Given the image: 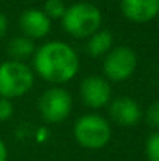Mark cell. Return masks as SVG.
<instances>
[{"instance_id":"obj_1","label":"cell","mask_w":159,"mask_h":161,"mask_svg":"<svg viewBox=\"0 0 159 161\" xmlns=\"http://www.w3.org/2000/svg\"><path fill=\"white\" fill-rule=\"evenodd\" d=\"M36 74L55 85L67 83L80 69V58L72 46L61 41H49L36 49L33 56Z\"/></svg>"},{"instance_id":"obj_2","label":"cell","mask_w":159,"mask_h":161,"mask_svg":"<svg viewBox=\"0 0 159 161\" xmlns=\"http://www.w3.org/2000/svg\"><path fill=\"white\" fill-rule=\"evenodd\" d=\"M61 20L64 30L70 36L77 39H84L91 38L94 33L98 31L103 22V16L98 6H95L94 3L77 2L66 8V13Z\"/></svg>"},{"instance_id":"obj_3","label":"cell","mask_w":159,"mask_h":161,"mask_svg":"<svg viewBox=\"0 0 159 161\" xmlns=\"http://www.w3.org/2000/svg\"><path fill=\"white\" fill-rule=\"evenodd\" d=\"M34 83L33 70L20 61H3L0 64V97L16 99L25 96Z\"/></svg>"},{"instance_id":"obj_4","label":"cell","mask_w":159,"mask_h":161,"mask_svg":"<svg viewBox=\"0 0 159 161\" xmlns=\"http://www.w3.org/2000/svg\"><path fill=\"white\" fill-rule=\"evenodd\" d=\"M111 135L112 131L109 122L98 114H84L73 127V136L77 142L91 150L103 149L111 141Z\"/></svg>"},{"instance_id":"obj_5","label":"cell","mask_w":159,"mask_h":161,"mask_svg":"<svg viewBox=\"0 0 159 161\" xmlns=\"http://www.w3.org/2000/svg\"><path fill=\"white\" fill-rule=\"evenodd\" d=\"M137 67V56L133 49L120 46L111 49L103 63V72L111 81H125L128 80Z\"/></svg>"},{"instance_id":"obj_6","label":"cell","mask_w":159,"mask_h":161,"mask_svg":"<svg viewBox=\"0 0 159 161\" xmlns=\"http://www.w3.org/2000/svg\"><path fill=\"white\" fill-rule=\"evenodd\" d=\"M39 111L44 120L50 124L62 122L72 111V97L62 88H50L39 99Z\"/></svg>"},{"instance_id":"obj_7","label":"cell","mask_w":159,"mask_h":161,"mask_svg":"<svg viewBox=\"0 0 159 161\" xmlns=\"http://www.w3.org/2000/svg\"><path fill=\"white\" fill-rule=\"evenodd\" d=\"M80 94L84 105L91 108H103L111 102V85L100 75H91L80 85Z\"/></svg>"},{"instance_id":"obj_8","label":"cell","mask_w":159,"mask_h":161,"mask_svg":"<svg viewBox=\"0 0 159 161\" xmlns=\"http://www.w3.org/2000/svg\"><path fill=\"white\" fill-rule=\"evenodd\" d=\"M19 27H20L24 36L34 41V39H42L50 33L52 20L47 17V14L42 9L30 8V9H25L20 14Z\"/></svg>"},{"instance_id":"obj_9","label":"cell","mask_w":159,"mask_h":161,"mask_svg":"<svg viewBox=\"0 0 159 161\" xmlns=\"http://www.w3.org/2000/svg\"><path fill=\"white\" fill-rule=\"evenodd\" d=\"M123 16L136 24H145L158 17L159 0H120Z\"/></svg>"},{"instance_id":"obj_10","label":"cell","mask_w":159,"mask_h":161,"mask_svg":"<svg viewBox=\"0 0 159 161\" xmlns=\"http://www.w3.org/2000/svg\"><path fill=\"white\" fill-rule=\"evenodd\" d=\"M109 116L114 122L123 127L136 125L142 117V109L139 103L131 97H119L111 102Z\"/></svg>"},{"instance_id":"obj_11","label":"cell","mask_w":159,"mask_h":161,"mask_svg":"<svg viewBox=\"0 0 159 161\" xmlns=\"http://www.w3.org/2000/svg\"><path fill=\"white\" fill-rule=\"evenodd\" d=\"M6 50H8V55H9V58H11L13 61H20V63H24V59H27V58H30L31 55H34L36 47H34V42H33L30 38H27V36L22 35V36L13 38V39L8 42Z\"/></svg>"},{"instance_id":"obj_12","label":"cell","mask_w":159,"mask_h":161,"mask_svg":"<svg viewBox=\"0 0 159 161\" xmlns=\"http://www.w3.org/2000/svg\"><path fill=\"white\" fill-rule=\"evenodd\" d=\"M112 42H114V38L109 31L106 30H98L97 33H94L89 39H87V44H86V50L87 53L94 58H98L102 55H108L112 49Z\"/></svg>"},{"instance_id":"obj_13","label":"cell","mask_w":159,"mask_h":161,"mask_svg":"<svg viewBox=\"0 0 159 161\" xmlns=\"http://www.w3.org/2000/svg\"><path fill=\"white\" fill-rule=\"evenodd\" d=\"M42 11L47 14V17L52 19H62L66 13V5L62 0H45Z\"/></svg>"},{"instance_id":"obj_14","label":"cell","mask_w":159,"mask_h":161,"mask_svg":"<svg viewBox=\"0 0 159 161\" xmlns=\"http://www.w3.org/2000/svg\"><path fill=\"white\" fill-rule=\"evenodd\" d=\"M145 155L148 161H159V130L151 133L145 142Z\"/></svg>"},{"instance_id":"obj_15","label":"cell","mask_w":159,"mask_h":161,"mask_svg":"<svg viewBox=\"0 0 159 161\" xmlns=\"http://www.w3.org/2000/svg\"><path fill=\"white\" fill-rule=\"evenodd\" d=\"M145 119H147V122H148L150 127L159 128V99L155 100V102L148 107L147 113H145Z\"/></svg>"},{"instance_id":"obj_16","label":"cell","mask_w":159,"mask_h":161,"mask_svg":"<svg viewBox=\"0 0 159 161\" xmlns=\"http://www.w3.org/2000/svg\"><path fill=\"white\" fill-rule=\"evenodd\" d=\"M13 113H14V107H13L11 100L0 97V122L8 120L13 116Z\"/></svg>"},{"instance_id":"obj_17","label":"cell","mask_w":159,"mask_h":161,"mask_svg":"<svg viewBox=\"0 0 159 161\" xmlns=\"http://www.w3.org/2000/svg\"><path fill=\"white\" fill-rule=\"evenodd\" d=\"M6 28H8V19H6V16L3 13H0V39L5 36Z\"/></svg>"},{"instance_id":"obj_18","label":"cell","mask_w":159,"mask_h":161,"mask_svg":"<svg viewBox=\"0 0 159 161\" xmlns=\"http://www.w3.org/2000/svg\"><path fill=\"white\" fill-rule=\"evenodd\" d=\"M6 160H8V150H6L5 142L0 138V161H6Z\"/></svg>"},{"instance_id":"obj_19","label":"cell","mask_w":159,"mask_h":161,"mask_svg":"<svg viewBox=\"0 0 159 161\" xmlns=\"http://www.w3.org/2000/svg\"><path fill=\"white\" fill-rule=\"evenodd\" d=\"M45 135H47V131H45V130H41V131H39V141H44V136H45Z\"/></svg>"},{"instance_id":"obj_20","label":"cell","mask_w":159,"mask_h":161,"mask_svg":"<svg viewBox=\"0 0 159 161\" xmlns=\"http://www.w3.org/2000/svg\"><path fill=\"white\" fill-rule=\"evenodd\" d=\"M158 24H159V14H158Z\"/></svg>"}]
</instances>
